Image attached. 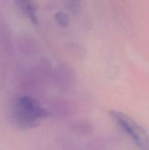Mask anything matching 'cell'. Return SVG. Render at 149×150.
<instances>
[{
  "label": "cell",
  "instance_id": "277c9868",
  "mask_svg": "<svg viewBox=\"0 0 149 150\" xmlns=\"http://www.w3.org/2000/svg\"><path fill=\"white\" fill-rule=\"evenodd\" d=\"M55 19L56 22L58 23V25L63 27H66L68 26L69 21L68 16L65 14V13H62V12H58L55 15Z\"/></svg>",
  "mask_w": 149,
  "mask_h": 150
},
{
  "label": "cell",
  "instance_id": "6da1fadb",
  "mask_svg": "<svg viewBox=\"0 0 149 150\" xmlns=\"http://www.w3.org/2000/svg\"><path fill=\"white\" fill-rule=\"evenodd\" d=\"M49 113L34 98L23 96L18 98L13 107V118L18 127L23 129L35 127L48 117Z\"/></svg>",
  "mask_w": 149,
  "mask_h": 150
},
{
  "label": "cell",
  "instance_id": "3957f363",
  "mask_svg": "<svg viewBox=\"0 0 149 150\" xmlns=\"http://www.w3.org/2000/svg\"><path fill=\"white\" fill-rule=\"evenodd\" d=\"M18 4L20 10L32 23L37 24L38 18L37 15V6L32 1H19Z\"/></svg>",
  "mask_w": 149,
  "mask_h": 150
},
{
  "label": "cell",
  "instance_id": "5b68a950",
  "mask_svg": "<svg viewBox=\"0 0 149 150\" xmlns=\"http://www.w3.org/2000/svg\"><path fill=\"white\" fill-rule=\"evenodd\" d=\"M67 7L70 10L74 13V12L79 11L80 8V1H69L67 2Z\"/></svg>",
  "mask_w": 149,
  "mask_h": 150
},
{
  "label": "cell",
  "instance_id": "7a4b0ae2",
  "mask_svg": "<svg viewBox=\"0 0 149 150\" xmlns=\"http://www.w3.org/2000/svg\"><path fill=\"white\" fill-rule=\"evenodd\" d=\"M111 118L141 150H149V136L131 117L118 111H110Z\"/></svg>",
  "mask_w": 149,
  "mask_h": 150
}]
</instances>
